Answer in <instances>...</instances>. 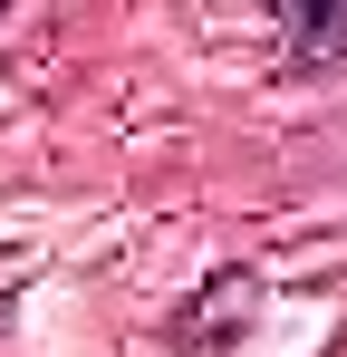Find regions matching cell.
<instances>
[{"label":"cell","instance_id":"6da1fadb","mask_svg":"<svg viewBox=\"0 0 347 357\" xmlns=\"http://www.w3.org/2000/svg\"><path fill=\"white\" fill-rule=\"evenodd\" d=\"M280 29H289V59H347V10H299L289 0Z\"/></svg>","mask_w":347,"mask_h":357}]
</instances>
